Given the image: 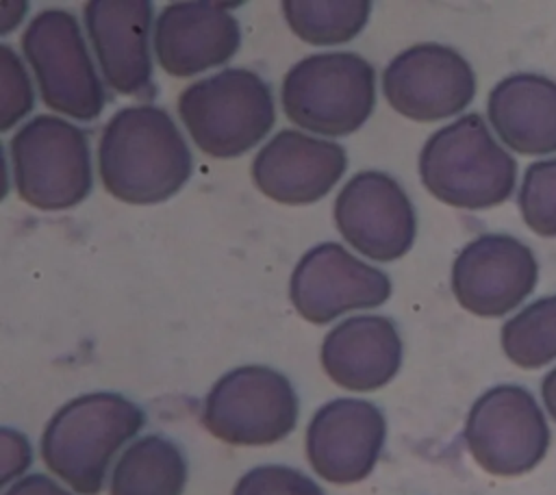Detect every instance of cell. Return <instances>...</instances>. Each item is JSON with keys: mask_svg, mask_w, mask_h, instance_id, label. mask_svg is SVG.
<instances>
[{"mask_svg": "<svg viewBox=\"0 0 556 495\" xmlns=\"http://www.w3.org/2000/svg\"><path fill=\"white\" fill-rule=\"evenodd\" d=\"M98 172L104 189L126 204H159L178 193L193 172L191 150L163 109H119L102 130Z\"/></svg>", "mask_w": 556, "mask_h": 495, "instance_id": "1", "label": "cell"}, {"mask_svg": "<svg viewBox=\"0 0 556 495\" xmlns=\"http://www.w3.org/2000/svg\"><path fill=\"white\" fill-rule=\"evenodd\" d=\"M146 426L139 404L119 393H85L63 404L41 434L46 467L80 495H98L113 456Z\"/></svg>", "mask_w": 556, "mask_h": 495, "instance_id": "2", "label": "cell"}, {"mask_svg": "<svg viewBox=\"0 0 556 495\" xmlns=\"http://www.w3.org/2000/svg\"><path fill=\"white\" fill-rule=\"evenodd\" d=\"M419 178L443 204L480 211L510 198L517 163L484 119L469 113L428 137L419 152Z\"/></svg>", "mask_w": 556, "mask_h": 495, "instance_id": "3", "label": "cell"}, {"mask_svg": "<svg viewBox=\"0 0 556 495\" xmlns=\"http://www.w3.org/2000/svg\"><path fill=\"white\" fill-rule=\"evenodd\" d=\"M178 115L204 154L235 158L271 130L276 106L269 85L256 72L226 67L185 87Z\"/></svg>", "mask_w": 556, "mask_h": 495, "instance_id": "4", "label": "cell"}, {"mask_svg": "<svg viewBox=\"0 0 556 495\" xmlns=\"http://www.w3.org/2000/svg\"><path fill=\"white\" fill-rule=\"evenodd\" d=\"M285 115L315 135L358 130L376 104V72L354 52H321L298 61L282 78Z\"/></svg>", "mask_w": 556, "mask_h": 495, "instance_id": "5", "label": "cell"}, {"mask_svg": "<svg viewBox=\"0 0 556 495\" xmlns=\"http://www.w3.org/2000/svg\"><path fill=\"white\" fill-rule=\"evenodd\" d=\"M17 195L39 211L80 204L93 185L87 135L63 117L35 115L9 141Z\"/></svg>", "mask_w": 556, "mask_h": 495, "instance_id": "6", "label": "cell"}, {"mask_svg": "<svg viewBox=\"0 0 556 495\" xmlns=\"http://www.w3.org/2000/svg\"><path fill=\"white\" fill-rule=\"evenodd\" d=\"M300 402L287 376L263 365L226 371L206 393L200 421L228 445H271L298 423Z\"/></svg>", "mask_w": 556, "mask_h": 495, "instance_id": "7", "label": "cell"}, {"mask_svg": "<svg viewBox=\"0 0 556 495\" xmlns=\"http://www.w3.org/2000/svg\"><path fill=\"white\" fill-rule=\"evenodd\" d=\"M22 52L48 109L80 122L102 113L106 93L72 13L39 11L22 35Z\"/></svg>", "mask_w": 556, "mask_h": 495, "instance_id": "8", "label": "cell"}, {"mask_svg": "<svg viewBox=\"0 0 556 495\" xmlns=\"http://www.w3.org/2000/svg\"><path fill=\"white\" fill-rule=\"evenodd\" d=\"M473 460L493 475L513 478L534 469L549 447V428L532 393L519 384L484 391L465 421Z\"/></svg>", "mask_w": 556, "mask_h": 495, "instance_id": "9", "label": "cell"}, {"mask_svg": "<svg viewBox=\"0 0 556 495\" xmlns=\"http://www.w3.org/2000/svg\"><path fill=\"white\" fill-rule=\"evenodd\" d=\"M343 239L367 258L389 263L404 256L417 234V215L402 185L376 169L354 174L334 200Z\"/></svg>", "mask_w": 556, "mask_h": 495, "instance_id": "10", "label": "cell"}, {"mask_svg": "<svg viewBox=\"0 0 556 495\" xmlns=\"http://www.w3.org/2000/svg\"><path fill=\"white\" fill-rule=\"evenodd\" d=\"M382 93L400 115L437 122L460 113L473 100L476 76L454 48L417 43L384 67Z\"/></svg>", "mask_w": 556, "mask_h": 495, "instance_id": "11", "label": "cell"}, {"mask_svg": "<svg viewBox=\"0 0 556 495\" xmlns=\"http://www.w3.org/2000/svg\"><path fill=\"white\" fill-rule=\"evenodd\" d=\"M391 295L384 271L352 256L341 243H319L295 265L289 280L293 308L311 323H328L356 308H376Z\"/></svg>", "mask_w": 556, "mask_h": 495, "instance_id": "12", "label": "cell"}, {"mask_svg": "<svg viewBox=\"0 0 556 495\" xmlns=\"http://www.w3.org/2000/svg\"><path fill=\"white\" fill-rule=\"evenodd\" d=\"M387 439L382 410L358 397H337L317 408L306 428V456L313 471L332 484L365 480Z\"/></svg>", "mask_w": 556, "mask_h": 495, "instance_id": "13", "label": "cell"}, {"mask_svg": "<svg viewBox=\"0 0 556 495\" xmlns=\"http://www.w3.org/2000/svg\"><path fill=\"white\" fill-rule=\"evenodd\" d=\"M539 278L528 245L508 234H480L452 265V291L463 308L480 317H502L519 306Z\"/></svg>", "mask_w": 556, "mask_h": 495, "instance_id": "14", "label": "cell"}, {"mask_svg": "<svg viewBox=\"0 0 556 495\" xmlns=\"http://www.w3.org/2000/svg\"><path fill=\"white\" fill-rule=\"evenodd\" d=\"M345 169L343 145L285 128L256 152L252 180L274 202L295 206L321 200Z\"/></svg>", "mask_w": 556, "mask_h": 495, "instance_id": "15", "label": "cell"}, {"mask_svg": "<svg viewBox=\"0 0 556 495\" xmlns=\"http://www.w3.org/2000/svg\"><path fill=\"white\" fill-rule=\"evenodd\" d=\"M239 43V22L217 2H172L154 24L156 61L167 74L180 78L228 63Z\"/></svg>", "mask_w": 556, "mask_h": 495, "instance_id": "16", "label": "cell"}, {"mask_svg": "<svg viewBox=\"0 0 556 495\" xmlns=\"http://www.w3.org/2000/svg\"><path fill=\"white\" fill-rule=\"evenodd\" d=\"M83 17L104 80L126 96L148 89L152 78L148 46L152 2L89 0L83 7Z\"/></svg>", "mask_w": 556, "mask_h": 495, "instance_id": "17", "label": "cell"}, {"mask_svg": "<svg viewBox=\"0 0 556 495\" xmlns=\"http://www.w3.org/2000/svg\"><path fill=\"white\" fill-rule=\"evenodd\" d=\"M321 367L348 391H376L389 384L402 365V339L382 315H356L337 323L321 343Z\"/></svg>", "mask_w": 556, "mask_h": 495, "instance_id": "18", "label": "cell"}, {"mask_svg": "<svg viewBox=\"0 0 556 495\" xmlns=\"http://www.w3.org/2000/svg\"><path fill=\"white\" fill-rule=\"evenodd\" d=\"M500 139L519 154L556 152V82L539 74L500 80L486 104Z\"/></svg>", "mask_w": 556, "mask_h": 495, "instance_id": "19", "label": "cell"}, {"mask_svg": "<svg viewBox=\"0 0 556 495\" xmlns=\"http://www.w3.org/2000/svg\"><path fill=\"white\" fill-rule=\"evenodd\" d=\"M187 460L180 447L161 436L146 434L124 449L113 467L111 495H182Z\"/></svg>", "mask_w": 556, "mask_h": 495, "instance_id": "20", "label": "cell"}, {"mask_svg": "<svg viewBox=\"0 0 556 495\" xmlns=\"http://www.w3.org/2000/svg\"><path fill=\"white\" fill-rule=\"evenodd\" d=\"M289 28L313 46H337L354 39L369 22L371 2L365 0H285Z\"/></svg>", "mask_w": 556, "mask_h": 495, "instance_id": "21", "label": "cell"}, {"mask_svg": "<svg viewBox=\"0 0 556 495\" xmlns=\"http://www.w3.org/2000/svg\"><path fill=\"white\" fill-rule=\"evenodd\" d=\"M504 354L523 369H539L556 358V295L541 297L502 328Z\"/></svg>", "mask_w": 556, "mask_h": 495, "instance_id": "22", "label": "cell"}, {"mask_svg": "<svg viewBox=\"0 0 556 495\" xmlns=\"http://www.w3.org/2000/svg\"><path fill=\"white\" fill-rule=\"evenodd\" d=\"M526 224L541 237H556V158L532 163L519 191Z\"/></svg>", "mask_w": 556, "mask_h": 495, "instance_id": "23", "label": "cell"}, {"mask_svg": "<svg viewBox=\"0 0 556 495\" xmlns=\"http://www.w3.org/2000/svg\"><path fill=\"white\" fill-rule=\"evenodd\" d=\"M33 85L11 46H0V130L7 132L33 109Z\"/></svg>", "mask_w": 556, "mask_h": 495, "instance_id": "24", "label": "cell"}, {"mask_svg": "<svg viewBox=\"0 0 556 495\" xmlns=\"http://www.w3.org/2000/svg\"><path fill=\"white\" fill-rule=\"evenodd\" d=\"M232 495H324V491L293 467L261 465L237 480Z\"/></svg>", "mask_w": 556, "mask_h": 495, "instance_id": "25", "label": "cell"}, {"mask_svg": "<svg viewBox=\"0 0 556 495\" xmlns=\"http://www.w3.org/2000/svg\"><path fill=\"white\" fill-rule=\"evenodd\" d=\"M2 484L11 482L30 465V445L22 432L2 428Z\"/></svg>", "mask_w": 556, "mask_h": 495, "instance_id": "26", "label": "cell"}, {"mask_svg": "<svg viewBox=\"0 0 556 495\" xmlns=\"http://www.w3.org/2000/svg\"><path fill=\"white\" fill-rule=\"evenodd\" d=\"M4 495H72V493L43 473H30L13 482L4 491Z\"/></svg>", "mask_w": 556, "mask_h": 495, "instance_id": "27", "label": "cell"}, {"mask_svg": "<svg viewBox=\"0 0 556 495\" xmlns=\"http://www.w3.org/2000/svg\"><path fill=\"white\" fill-rule=\"evenodd\" d=\"M541 393H543V402H545V406H547V412H549L552 419L556 421V367L543 378Z\"/></svg>", "mask_w": 556, "mask_h": 495, "instance_id": "28", "label": "cell"}]
</instances>
